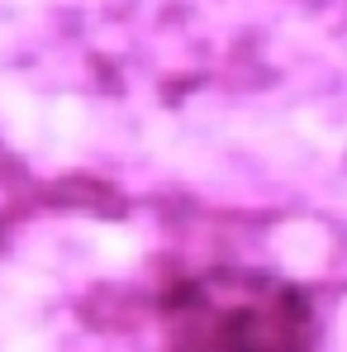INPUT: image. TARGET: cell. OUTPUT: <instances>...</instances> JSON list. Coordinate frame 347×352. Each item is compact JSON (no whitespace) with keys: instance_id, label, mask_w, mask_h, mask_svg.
I'll return each instance as SVG.
<instances>
[{"instance_id":"1","label":"cell","mask_w":347,"mask_h":352,"mask_svg":"<svg viewBox=\"0 0 347 352\" xmlns=\"http://www.w3.org/2000/svg\"><path fill=\"white\" fill-rule=\"evenodd\" d=\"M172 352H314L319 319L304 291L257 272H205L162 305Z\"/></svg>"}]
</instances>
